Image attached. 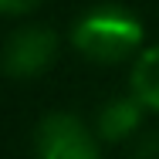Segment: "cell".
<instances>
[{"label":"cell","instance_id":"1","mask_svg":"<svg viewBox=\"0 0 159 159\" xmlns=\"http://www.w3.org/2000/svg\"><path fill=\"white\" fill-rule=\"evenodd\" d=\"M142 37L146 31H142L139 17L108 3V7H95V10L81 14V20L71 31V44L78 54H85L95 64H119L139 51Z\"/></svg>","mask_w":159,"mask_h":159},{"label":"cell","instance_id":"2","mask_svg":"<svg viewBox=\"0 0 159 159\" xmlns=\"http://www.w3.org/2000/svg\"><path fill=\"white\" fill-rule=\"evenodd\" d=\"M37 159H102L92 129L71 112H54L37 129Z\"/></svg>","mask_w":159,"mask_h":159},{"label":"cell","instance_id":"3","mask_svg":"<svg viewBox=\"0 0 159 159\" xmlns=\"http://www.w3.org/2000/svg\"><path fill=\"white\" fill-rule=\"evenodd\" d=\"M54 58H58L54 31H48L41 24H31V27H20V31H14L7 37L0 64L10 78H37L54 64Z\"/></svg>","mask_w":159,"mask_h":159},{"label":"cell","instance_id":"4","mask_svg":"<svg viewBox=\"0 0 159 159\" xmlns=\"http://www.w3.org/2000/svg\"><path fill=\"white\" fill-rule=\"evenodd\" d=\"M142 122V102L139 98H112L98 112V135L108 142L129 139Z\"/></svg>","mask_w":159,"mask_h":159},{"label":"cell","instance_id":"5","mask_svg":"<svg viewBox=\"0 0 159 159\" xmlns=\"http://www.w3.org/2000/svg\"><path fill=\"white\" fill-rule=\"evenodd\" d=\"M132 98H139L142 108L159 112V44L146 48L135 58V68H132Z\"/></svg>","mask_w":159,"mask_h":159},{"label":"cell","instance_id":"6","mask_svg":"<svg viewBox=\"0 0 159 159\" xmlns=\"http://www.w3.org/2000/svg\"><path fill=\"white\" fill-rule=\"evenodd\" d=\"M41 0H0V14H27V10H34Z\"/></svg>","mask_w":159,"mask_h":159},{"label":"cell","instance_id":"7","mask_svg":"<svg viewBox=\"0 0 159 159\" xmlns=\"http://www.w3.org/2000/svg\"><path fill=\"white\" fill-rule=\"evenodd\" d=\"M135 159H159V135H146L135 149Z\"/></svg>","mask_w":159,"mask_h":159}]
</instances>
